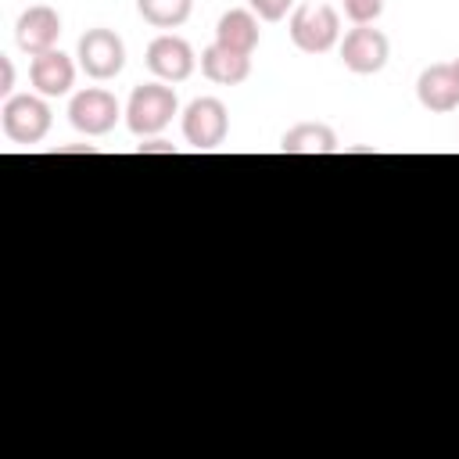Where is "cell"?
Returning a JSON list of instances; mask_svg holds the SVG:
<instances>
[{
	"instance_id": "cell-3",
	"label": "cell",
	"mask_w": 459,
	"mask_h": 459,
	"mask_svg": "<svg viewBox=\"0 0 459 459\" xmlns=\"http://www.w3.org/2000/svg\"><path fill=\"white\" fill-rule=\"evenodd\" d=\"M230 133V115L219 97H197L183 111V140L197 151H215Z\"/></svg>"
},
{
	"instance_id": "cell-16",
	"label": "cell",
	"mask_w": 459,
	"mask_h": 459,
	"mask_svg": "<svg viewBox=\"0 0 459 459\" xmlns=\"http://www.w3.org/2000/svg\"><path fill=\"white\" fill-rule=\"evenodd\" d=\"M341 11L355 22V25H373L384 11V0H341Z\"/></svg>"
},
{
	"instance_id": "cell-11",
	"label": "cell",
	"mask_w": 459,
	"mask_h": 459,
	"mask_svg": "<svg viewBox=\"0 0 459 459\" xmlns=\"http://www.w3.org/2000/svg\"><path fill=\"white\" fill-rule=\"evenodd\" d=\"M29 79L36 86L39 97H65L75 82V65L68 54L61 50H47V54H36L32 65H29Z\"/></svg>"
},
{
	"instance_id": "cell-9",
	"label": "cell",
	"mask_w": 459,
	"mask_h": 459,
	"mask_svg": "<svg viewBox=\"0 0 459 459\" xmlns=\"http://www.w3.org/2000/svg\"><path fill=\"white\" fill-rule=\"evenodd\" d=\"M194 47L183 39V36H172V32H161L158 39H151L147 47V68L161 79V82H183L190 79L194 72Z\"/></svg>"
},
{
	"instance_id": "cell-17",
	"label": "cell",
	"mask_w": 459,
	"mask_h": 459,
	"mask_svg": "<svg viewBox=\"0 0 459 459\" xmlns=\"http://www.w3.org/2000/svg\"><path fill=\"white\" fill-rule=\"evenodd\" d=\"M247 7H251L262 22H280V18L294 7V0H247Z\"/></svg>"
},
{
	"instance_id": "cell-4",
	"label": "cell",
	"mask_w": 459,
	"mask_h": 459,
	"mask_svg": "<svg viewBox=\"0 0 459 459\" xmlns=\"http://www.w3.org/2000/svg\"><path fill=\"white\" fill-rule=\"evenodd\" d=\"M0 122H4L7 140H14V143H39L47 136V129H50V108H47L43 97L18 93V97L4 100Z\"/></svg>"
},
{
	"instance_id": "cell-18",
	"label": "cell",
	"mask_w": 459,
	"mask_h": 459,
	"mask_svg": "<svg viewBox=\"0 0 459 459\" xmlns=\"http://www.w3.org/2000/svg\"><path fill=\"white\" fill-rule=\"evenodd\" d=\"M11 90H14V65L11 57L0 54V97H11Z\"/></svg>"
},
{
	"instance_id": "cell-2",
	"label": "cell",
	"mask_w": 459,
	"mask_h": 459,
	"mask_svg": "<svg viewBox=\"0 0 459 459\" xmlns=\"http://www.w3.org/2000/svg\"><path fill=\"white\" fill-rule=\"evenodd\" d=\"M341 36V18L330 4H301L290 14V39L301 54H326Z\"/></svg>"
},
{
	"instance_id": "cell-12",
	"label": "cell",
	"mask_w": 459,
	"mask_h": 459,
	"mask_svg": "<svg viewBox=\"0 0 459 459\" xmlns=\"http://www.w3.org/2000/svg\"><path fill=\"white\" fill-rule=\"evenodd\" d=\"M215 43L233 50V54H247L251 57V50L258 47V18H255V11H244V7L226 11L219 18V25H215Z\"/></svg>"
},
{
	"instance_id": "cell-13",
	"label": "cell",
	"mask_w": 459,
	"mask_h": 459,
	"mask_svg": "<svg viewBox=\"0 0 459 459\" xmlns=\"http://www.w3.org/2000/svg\"><path fill=\"white\" fill-rule=\"evenodd\" d=\"M201 72H204V79H212L219 86H240L251 75V57L212 43L208 50H201Z\"/></svg>"
},
{
	"instance_id": "cell-8",
	"label": "cell",
	"mask_w": 459,
	"mask_h": 459,
	"mask_svg": "<svg viewBox=\"0 0 459 459\" xmlns=\"http://www.w3.org/2000/svg\"><path fill=\"white\" fill-rule=\"evenodd\" d=\"M57 36H61V14H57L54 7H47V4L25 7V11L18 14V22H14V39H18V47H22L29 57L54 50Z\"/></svg>"
},
{
	"instance_id": "cell-15",
	"label": "cell",
	"mask_w": 459,
	"mask_h": 459,
	"mask_svg": "<svg viewBox=\"0 0 459 459\" xmlns=\"http://www.w3.org/2000/svg\"><path fill=\"white\" fill-rule=\"evenodd\" d=\"M194 0H136V11L154 29H179L190 18Z\"/></svg>"
},
{
	"instance_id": "cell-20",
	"label": "cell",
	"mask_w": 459,
	"mask_h": 459,
	"mask_svg": "<svg viewBox=\"0 0 459 459\" xmlns=\"http://www.w3.org/2000/svg\"><path fill=\"white\" fill-rule=\"evenodd\" d=\"M452 68H455V79H459V57H455V61H452Z\"/></svg>"
},
{
	"instance_id": "cell-14",
	"label": "cell",
	"mask_w": 459,
	"mask_h": 459,
	"mask_svg": "<svg viewBox=\"0 0 459 459\" xmlns=\"http://www.w3.org/2000/svg\"><path fill=\"white\" fill-rule=\"evenodd\" d=\"M280 151L283 154H333L337 151V133L326 122H298L283 133Z\"/></svg>"
},
{
	"instance_id": "cell-6",
	"label": "cell",
	"mask_w": 459,
	"mask_h": 459,
	"mask_svg": "<svg viewBox=\"0 0 459 459\" xmlns=\"http://www.w3.org/2000/svg\"><path fill=\"white\" fill-rule=\"evenodd\" d=\"M118 100H115V93H108V90H100V86H90V90H79L75 97H72V104H68V122L79 129V133H86V136H104V133H111L115 129V122H118Z\"/></svg>"
},
{
	"instance_id": "cell-7",
	"label": "cell",
	"mask_w": 459,
	"mask_h": 459,
	"mask_svg": "<svg viewBox=\"0 0 459 459\" xmlns=\"http://www.w3.org/2000/svg\"><path fill=\"white\" fill-rule=\"evenodd\" d=\"M387 57H391L387 36H384L380 29H369V25H355V29L344 36V43H341V61H344V68L355 72V75H373V72H380V68L387 65Z\"/></svg>"
},
{
	"instance_id": "cell-19",
	"label": "cell",
	"mask_w": 459,
	"mask_h": 459,
	"mask_svg": "<svg viewBox=\"0 0 459 459\" xmlns=\"http://www.w3.org/2000/svg\"><path fill=\"white\" fill-rule=\"evenodd\" d=\"M151 151H158V154H176V147H172L169 140H151V143H140V154H151Z\"/></svg>"
},
{
	"instance_id": "cell-10",
	"label": "cell",
	"mask_w": 459,
	"mask_h": 459,
	"mask_svg": "<svg viewBox=\"0 0 459 459\" xmlns=\"http://www.w3.org/2000/svg\"><path fill=\"white\" fill-rule=\"evenodd\" d=\"M416 97L427 111L434 115H448L459 108V79L452 65H430L420 72L416 79Z\"/></svg>"
},
{
	"instance_id": "cell-1",
	"label": "cell",
	"mask_w": 459,
	"mask_h": 459,
	"mask_svg": "<svg viewBox=\"0 0 459 459\" xmlns=\"http://www.w3.org/2000/svg\"><path fill=\"white\" fill-rule=\"evenodd\" d=\"M176 108H179V104H176L172 86H165V82H143V86H136V90L129 93L126 126H129V133H136V136H154V133H161V129L172 122Z\"/></svg>"
},
{
	"instance_id": "cell-5",
	"label": "cell",
	"mask_w": 459,
	"mask_h": 459,
	"mask_svg": "<svg viewBox=\"0 0 459 459\" xmlns=\"http://www.w3.org/2000/svg\"><path fill=\"white\" fill-rule=\"evenodd\" d=\"M79 68L90 79H115L126 68V43L111 29H86L79 36Z\"/></svg>"
}]
</instances>
